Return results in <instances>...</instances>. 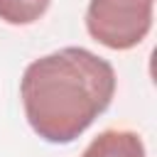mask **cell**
I'll list each match as a JSON object with an SVG mask.
<instances>
[{
	"instance_id": "cell-1",
	"label": "cell",
	"mask_w": 157,
	"mask_h": 157,
	"mask_svg": "<svg viewBox=\"0 0 157 157\" xmlns=\"http://www.w3.org/2000/svg\"><path fill=\"white\" fill-rule=\"evenodd\" d=\"M115 69L83 47H64L27 64L20 98L29 128L52 145H69L108 110Z\"/></svg>"
},
{
	"instance_id": "cell-2",
	"label": "cell",
	"mask_w": 157,
	"mask_h": 157,
	"mask_svg": "<svg viewBox=\"0 0 157 157\" xmlns=\"http://www.w3.org/2000/svg\"><path fill=\"white\" fill-rule=\"evenodd\" d=\"M155 0H88V34L115 52L137 47L152 27Z\"/></svg>"
},
{
	"instance_id": "cell-3",
	"label": "cell",
	"mask_w": 157,
	"mask_h": 157,
	"mask_svg": "<svg viewBox=\"0 0 157 157\" xmlns=\"http://www.w3.org/2000/svg\"><path fill=\"white\" fill-rule=\"evenodd\" d=\"M81 157H147L142 137L132 130H103L98 132Z\"/></svg>"
},
{
	"instance_id": "cell-4",
	"label": "cell",
	"mask_w": 157,
	"mask_h": 157,
	"mask_svg": "<svg viewBox=\"0 0 157 157\" xmlns=\"http://www.w3.org/2000/svg\"><path fill=\"white\" fill-rule=\"evenodd\" d=\"M52 0H0V20L7 25H32L47 10Z\"/></svg>"
}]
</instances>
